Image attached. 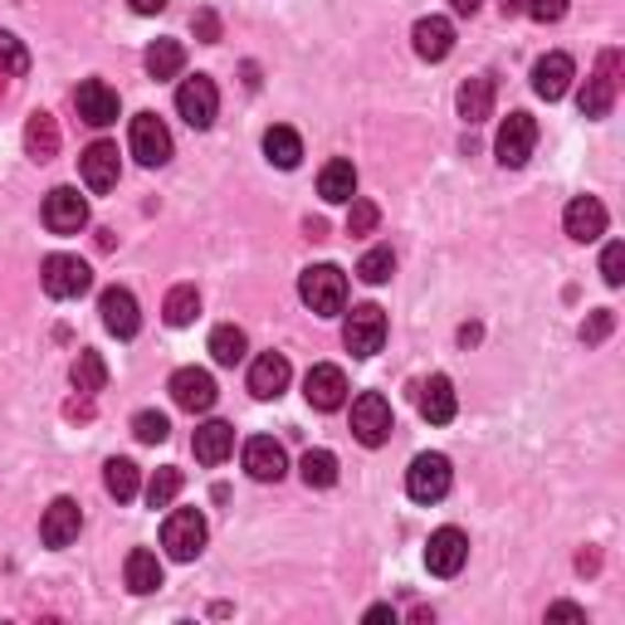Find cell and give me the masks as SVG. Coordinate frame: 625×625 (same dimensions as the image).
<instances>
[{
  "mask_svg": "<svg viewBox=\"0 0 625 625\" xmlns=\"http://www.w3.org/2000/svg\"><path fill=\"white\" fill-rule=\"evenodd\" d=\"M299 299L309 303L317 317L343 313V309H347V274H343L337 265H313V269H303V279H299Z\"/></svg>",
  "mask_w": 625,
  "mask_h": 625,
  "instance_id": "obj_1",
  "label": "cell"
},
{
  "mask_svg": "<svg viewBox=\"0 0 625 625\" xmlns=\"http://www.w3.org/2000/svg\"><path fill=\"white\" fill-rule=\"evenodd\" d=\"M616 94H621V50H606L596 60V74L576 94V108H582V118H606L616 108Z\"/></svg>",
  "mask_w": 625,
  "mask_h": 625,
  "instance_id": "obj_2",
  "label": "cell"
},
{
  "mask_svg": "<svg viewBox=\"0 0 625 625\" xmlns=\"http://www.w3.org/2000/svg\"><path fill=\"white\" fill-rule=\"evenodd\" d=\"M396 420H391V401H386L381 391H362L357 401H352V435L362 440L367 450H377L391 440Z\"/></svg>",
  "mask_w": 625,
  "mask_h": 625,
  "instance_id": "obj_3",
  "label": "cell"
},
{
  "mask_svg": "<svg viewBox=\"0 0 625 625\" xmlns=\"http://www.w3.org/2000/svg\"><path fill=\"white\" fill-rule=\"evenodd\" d=\"M162 548L172 562H196L201 548H206V518H201L196 508H176V514L162 522Z\"/></svg>",
  "mask_w": 625,
  "mask_h": 625,
  "instance_id": "obj_4",
  "label": "cell"
},
{
  "mask_svg": "<svg viewBox=\"0 0 625 625\" xmlns=\"http://www.w3.org/2000/svg\"><path fill=\"white\" fill-rule=\"evenodd\" d=\"M40 283H44L50 299H78V293L94 289V269H88L78 255H50L40 265Z\"/></svg>",
  "mask_w": 625,
  "mask_h": 625,
  "instance_id": "obj_5",
  "label": "cell"
},
{
  "mask_svg": "<svg viewBox=\"0 0 625 625\" xmlns=\"http://www.w3.org/2000/svg\"><path fill=\"white\" fill-rule=\"evenodd\" d=\"M532 147H538V118L532 112H508L504 128H498V166H508V172H518V166H528Z\"/></svg>",
  "mask_w": 625,
  "mask_h": 625,
  "instance_id": "obj_6",
  "label": "cell"
},
{
  "mask_svg": "<svg viewBox=\"0 0 625 625\" xmlns=\"http://www.w3.org/2000/svg\"><path fill=\"white\" fill-rule=\"evenodd\" d=\"M450 479H454V470L445 454H416L411 470H406V494L416 504H440L450 494Z\"/></svg>",
  "mask_w": 625,
  "mask_h": 625,
  "instance_id": "obj_7",
  "label": "cell"
},
{
  "mask_svg": "<svg viewBox=\"0 0 625 625\" xmlns=\"http://www.w3.org/2000/svg\"><path fill=\"white\" fill-rule=\"evenodd\" d=\"M343 343H347L352 357H377V352L386 347V313L377 309V303H362V309L347 313Z\"/></svg>",
  "mask_w": 625,
  "mask_h": 625,
  "instance_id": "obj_8",
  "label": "cell"
},
{
  "mask_svg": "<svg viewBox=\"0 0 625 625\" xmlns=\"http://www.w3.org/2000/svg\"><path fill=\"white\" fill-rule=\"evenodd\" d=\"M176 112L191 122L196 132H206L215 122V112H220V94H215V78L196 74V78H181L176 88Z\"/></svg>",
  "mask_w": 625,
  "mask_h": 625,
  "instance_id": "obj_9",
  "label": "cell"
},
{
  "mask_svg": "<svg viewBox=\"0 0 625 625\" xmlns=\"http://www.w3.org/2000/svg\"><path fill=\"white\" fill-rule=\"evenodd\" d=\"M132 157H138L142 166H166L172 162V132H166V122L157 118V112H138L132 118Z\"/></svg>",
  "mask_w": 625,
  "mask_h": 625,
  "instance_id": "obj_10",
  "label": "cell"
},
{
  "mask_svg": "<svg viewBox=\"0 0 625 625\" xmlns=\"http://www.w3.org/2000/svg\"><path fill=\"white\" fill-rule=\"evenodd\" d=\"M44 225H50L54 235H78L88 225V201L78 196L74 186H54L50 196H44Z\"/></svg>",
  "mask_w": 625,
  "mask_h": 625,
  "instance_id": "obj_11",
  "label": "cell"
},
{
  "mask_svg": "<svg viewBox=\"0 0 625 625\" xmlns=\"http://www.w3.org/2000/svg\"><path fill=\"white\" fill-rule=\"evenodd\" d=\"M470 562V538H464L460 528H440L430 532L425 542V567L435 576H460V567Z\"/></svg>",
  "mask_w": 625,
  "mask_h": 625,
  "instance_id": "obj_12",
  "label": "cell"
},
{
  "mask_svg": "<svg viewBox=\"0 0 625 625\" xmlns=\"http://www.w3.org/2000/svg\"><path fill=\"white\" fill-rule=\"evenodd\" d=\"M74 108H78V118H84L88 128H108V122H118V94H112L104 78H84V84L74 88Z\"/></svg>",
  "mask_w": 625,
  "mask_h": 625,
  "instance_id": "obj_13",
  "label": "cell"
},
{
  "mask_svg": "<svg viewBox=\"0 0 625 625\" xmlns=\"http://www.w3.org/2000/svg\"><path fill=\"white\" fill-rule=\"evenodd\" d=\"M303 396H309L313 411H337V406L347 401V377H343V367H333V362H317L309 377H303Z\"/></svg>",
  "mask_w": 625,
  "mask_h": 625,
  "instance_id": "obj_14",
  "label": "cell"
},
{
  "mask_svg": "<svg viewBox=\"0 0 625 625\" xmlns=\"http://www.w3.org/2000/svg\"><path fill=\"white\" fill-rule=\"evenodd\" d=\"M172 401L181 406V411H191V416L211 411V406H215V377L206 367H181L172 377Z\"/></svg>",
  "mask_w": 625,
  "mask_h": 625,
  "instance_id": "obj_15",
  "label": "cell"
},
{
  "mask_svg": "<svg viewBox=\"0 0 625 625\" xmlns=\"http://www.w3.org/2000/svg\"><path fill=\"white\" fill-rule=\"evenodd\" d=\"M78 172H84V186L98 191V196H104V191H112V186H118V176H122L118 147H112V142H94L84 157H78Z\"/></svg>",
  "mask_w": 625,
  "mask_h": 625,
  "instance_id": "obj_16",
  "label": "cell"
},
{
  "mask_svg": "<svg viewBox=\"0 0 625 625\" xmlns=\"http://www.w3.org/2000/svg\"><path fill=\"white\" fill-rule=\"evenodd\" d=\"M245 470H249V479H259V484H279L283 474H289V454H283L279 440L255 435L245 445Z\"/></svg>",
  "mask_w": 625,
  "mask_h": 625,
  "instance_id": "obj_17",
  "label": "cell"
},
{
  "mask_svg": "<svg viewBox=\"0 0 625 625\" xmlns=\"http://www.w3.org/2000/svg\"><path fill=\"white\" fill-rule=\"evenodd\" d=\"M78 528H84V514H78L74 498H54V504L44 508V518H40L44 548H69V542L78 538Z\"/></svg>",
  "mask_w": 625,
  "mask_h": 625,
  "instance_id": "obj_18",
  "label": "cell"
},
{
  "mask_svg": "<svg viewBox=\"0 0 625 625\" xmlns=\"http://www.w3.org/2000/svg\"><path fill=\"white\" fill-rule=\"evenodd\" d=\"M98 313H104V327H108L112 337H138L142 313H138V299H132V289H104V299H98Z\"/></svg>",
  "mask_w": 625,
  "mask_h": 625,
  "instance_id": "obj_19",
  "label": "cell"
},
{
  "mask_svg": "<svg viewBox=\"0 0 625 625\" xmlns=\"http://www.w3.org/2000/svg\"><path fill=\"white\" fill-rule=\"evenodd\" d=\"M289 357L283 352H265V357H255V367H249V391L259 396V401H279L283 391H289Z\"/></svg>",
  "mask_w": 625,
  "mask_h": 625,
  "instance_id": "obj_20",
  "label": "cell"
},
{
  "mask_svg": "<svg viewBox=\"0 0 625 625\" xmlns=\"http://www.w3.org/2000/svg\"><path fill=\"white\" fill-rule=\"evenodd\" d=\"M572 78H576V64L567 60V54H542V60L532 64V94L557 104V98L572 88Z\"/></svg>",
  "mask_w": 625,
  "mask_h": 625,
  "instance_id": "obj_21",
  "label": "cell"
},
{
  "mask_svg": "<svg viewBox=\"0 0 625 625\" xmlns=\"http://www.w3.org/2000/svg\"><path fill=\"white\" fill-rule=\"evenodd\" d=\"M411 44L425 64H440V60H450V50H454V25L445 15H425V20H416Z\"/></svg>",
  "mask_w": 625,
  "mask_h": 625,
  "instance_id": "obj_22",
  "label": "cell"
},
{
  "mask_svg": "<svg viewBox=\"0 0 625 625\" xmlns=\"http://www.w3.org/2000/svg\"><path fill=\"white\" fill-rule=\"evenodd\" d=\"M562 225H567V235H572L576 245H591V240L606 235V206H601L596 196H576L572 206H567Z\"/></svg>",
  "mask_w": 625,
  "mask_h": 625,
  "instance_id": "obj_23",
  "label": "cell"
},
{
  "mask_svg": "<svg viewBox=\"0 0 625 625\" xmlns=\"http://www.w3.org/2000/svg\"><path fill=\"white\" fill-rule=\"evenodd\" d=\"M416 406H420V416H425L430 425H450L454 411H460V401H454V381H450V377H430V381H420Z\"/></svg>",
  "mask_w": 625,
  "mask_h": 625,
  "instance_id": "obj_24",
  "label": "cell"
},
{
  "mask_svg": "<svg viewBox=\"0 0 625 625\" xmlns=\"http://www.w3.org/2000/svg\"><path fill=\"white\" fill-rule=\"evenodd\" d=\"M317 196H323L327 206H347V201L357 196V166H352L347 157H333V162L317 172Z\"/></svg>",
  "mask_w": 625,
  "mask_h": 625,
  "instance_id": "obj_25",
  "label": "cell"
},
{
  "mask_svg": "<svg viewBox=\"0 0 625 625\" xmlns=\"http://www.w3.org/2000/svg\"><path fill=\"white\" fill-rule=\"evenodd\" d=\"M191 450H196L201 464H225L235 454V425H225V420H206V425L196 430V440H191Z\"/></svg>",
  "mask_w": 625,
  "mask_h": 625,
  "instance_id": "obj_26",
  "label": "cell"
},
{
  "mask_svg": "<svg viewBox=\"0 0 625 625\" xmlns=\"http://www.w3.org/2000/svg\"><path fill=\"white\" fill-rule=\"evenodd\" d=\"M460 118L470 122H488L494 118V78H484V74H474V78H464L460 84Z\"/></svg>",
  "mask_w": 625,
  "mask_h": 625,
  "instance_id": "obj_27",
  "label": "cell"
},
{
  "mask_svg": "<svg viewBox=\"0 0 625 625\" xmlns=\"http://www.w3.org/2000/svg\"><path fill=\"white\" fill-rule=\"evenodd\" d=\"M25 152L35 157V162H54V157H60V122H54L50 112H30V122H25Z\"/></svg>",
  "mask_w": 625,
  "mask_h": 625,
  "instance_id": "obj_28",
  "label": "cell"
},
{
  "mask_svg": "<svg viewBox=\"0 0 625 625\" xmlns=\"http://www.w3.org/2000/svg\"><path fill=\"white\" fill-rule=\"evenodd\" d=\"M157 586H162V562H157V552L132 548V552H128V591H138V596H152Z\"/></svg>",
  "mask_w": 625,
  "mask_h": 625,
  "instance_id": "obj_29",
  "label": "cell"
},
{
  "mask_svg": "<svg viewBox=\"0 0 625 625\" xmlns=\"http://www.w3.org/2000/svg\"><path fill=\"white\" fill-rule=\"evenodd\" d=\"M265 157L279 166V172H293V166L303 162V142L293 128H269L265 132Z\"/></svg>",
  "mask_w": 625,
  "mask_h": 625,
  "instance_id": "obj_30",
  "label": "cell"
},
{
  "mask_svg": "<svg viewBox=\"0 0 625 625\" xmlns=\"http://www.w3.org/2000/svg\"><path fill=\"white\" fill-rule=\"evenodd\" d=\"M147 74L162 84V78H176L181 74V64H186V50H181V40H157L152 50H147Z\"/></svg>",
  "mask_w": 625,
  "mask_h": 625,
  "instance_id": "obj_31",
  "label": "cell"
},
{
  "mask_svg": "<svg viewBox=\"0 0 625 625\" xmlns=\"http://www.w3.org/2000/svg\"><path fill=\"white\" fill-rule=\"evenodd\" d=\"M245 352H249L245 327L220 323V327H215V333H211V357L220 362V367H235V362H245Z\"/></svg>",
  "mask_w": 625,
  "mask_h": 625,
  "instance_id": "obj_32",
  "label": "cell"
},
{
  "mask_svg": "<svg viewBox=\"0 0 625 625\" xmlns=\"http://www.w3.org/2000/svg\"><path fill=\"white\" fill-rule=\"evenodd\" d=\"M104 484H108V494L118 498V504H132V498H138V488H142L138 464H132V460H108L104 464Z\"/></svg>",
  "mask_w": 625,
  "mask_h": 625,
  "instance_id": "obj_33",
  "label": "cell"
},
{
  "mask_svg": "<svg viewBox=\"0 0 625 625\" xmlns=\"http://www.w3.org/2000/svg\"><path fill=\"white\" fill-rule=\"evenodd\" d=\"M69 381H74V391H84V396L104 391V386H108V367H104V357H98V352H78V357H74V371H69Z\"/></svg>",
  "mask_w": 625,
  "mask_h": 625,
  "instance_id": "obj_34",
  "label": "cell"
},
{
  "mask_svg": "<svg viewBox=\"0 0 625 625\" xmlns=\"http://www.w3.org/2000/svg\"><path fill=\"white\" fill-rule=\"evenodd\" d=\"M166 323L172 327H191L196 323V313H201V293H196V283H176L172 293H166Z\"/></svg>",
  "mask_w": 625,
  "mask_h": 625,
  "instance_id": "obj_35",
  "label": "cell"
},
{
  "mask_svg": "<svg viewBox=\"0 0 625 625\" xmlns=\"http://www.w3.org/2000/svg\"><path fill=\"white\" fill-rule=\"evenodd\" d=\"M299 470H303V484L309 488H333L337 484V454L333 450H309Z\"/></svg>",
  "mask_w": 625,
  "mask_h": 625,
  "instance_id": "obj_36",
  "label": "cell"
},
{
  "mask_svg": "<svg viewBox=\"0 0 625 625\" xmlns=\"http://www.w3.org/2000/svg\"><path fill=\"white\" fill-rule=\"evenodd\" d=\"M176 494H181V470H172V464L147 479V504H152V508H172Z\"/></svg>",
  "mask_w": 625,
  "mask_h": 625,
  "instance_id": "obj_37",
  "label": "cell"
},
{
  "mask_svg": "<svg viewBox=\"0 0 625 625\" xmlns=\"http://www.w3.org/2000/svg\"><path fill=\"white\" fill-rule=\"evenodd\" d=\"M391 274H396V255H391L386 245L362 255V265H357V279H362V283H371V289H377V283H386Z\"/></svg>",
  "mask_w": 625,
  "mask_h": 625,
  "instance_id": "obj_38",
  "label": "cell"
},
{
  "mask_svg": "<svg viewBox=\"0 0 625 625\" xmlns=\"http://www.w3.org/2000/svg\"><path fill=\"white\" fill-rule=\"evenodd\" d=\"M132 435H138L142 445H162V440L172 435V420H166L162 411H138L132 416Z\"/></svg>",
  "mask_w": 625,
  "mask_h": 625,
  "instance_id": "obj_39",
  "label": "cell"
},
{
  "mask_svg": "<svg viewBox=\"0 0 625 625\" xmlns=\"http://www.w3.org/2000/svg\"><path fill=\"white\" fill-rule=\"evenodd\" d=\"M25 69H30L25 44H20L15 35H6V30H0V78H20Z\"/></svg>",
  "mask_w": 625,
  "mask_h": 625,
  "instance_id": "obj_40",
  "label": "cell"
},
{
  "mask_svg": "<svg viewBox=\"0 0 625 625\" xmlns=\"http://www.w3.org/2000/svg\"><path fill=\"white\" fill-rule=\"evenodd\" d=\"M381 225V211L371 201H357L352 196V211H347V235H371Z\"/></svg>",
  "mask_w": 625,
  "mask_h": 625,
  "instance_id": "obj_41",
  "label": "cell"
},
{
  "mask_svg": "<svg viewBox=\"0 0 625 625\" xmlns=\"http://www.w3.org/2000/svg\"><path fill=\"white\" fill-rule=\"evenodd\" d=\"M601 279L611 283V289H621L625 283V245H606V255H601Z\"/></svg>",
  "mask_w": 625,
  "mask_h": 625,
  "instance_id": "obj_42",
  "label": "cell"
},
{
  "mask_svg": "<svg viewBox=\"0 0 625 625\" xmlns=\"http://www.w3.org/2000/svg\"><path fill=\"white\" fill-rule=\"evenodd\" d=\"M567 6H572V0H522V10H528L538 25H557V20L567 15Z\"/></svg>",
  "mask_w": 625,
  "mask_h": 625,
  "instance_id": "obj_43",
  "label": "cell"
},
{
  "mask_svg": "<svg viewBox=\"0 0 625 625\" xmlns=\"http://www.w3.org/2000/svg\"><path fill=\"white\" fill-rule=\"evenodd\" d=\"M611 327H616V313H611V309H596V313H591L586 323H582V343H601Z\"/></svg>",
  "mask_w": 625,
  "mask_h": 625,
  "instance_id": "obj_44",
  "label": "cell"
},
{
  "mask_svg": "<svg viewBox=\"0 0 625 625\" xmlns=\"http://www.w3.org/2000/svg\"><path fill=\"white\" fill-rule=\"evenodd\" d=\"M64 416H69V420H94V396H84V391H78L74 401L64 406Z\"/></svg>",
  "mask_w": 625,
  "mask_h": 625,
  "instance_id": "obj_45",
  "label": "cell"
},
{
  "mask_svg": "<svg viewBox=\"0 0 625 625\" xmlns=\"http://www.w3.org/2000/svg\"><path fill=\"white\" fill-rule=\"evenodd\" d=\"M196 35L206 40V44H215V40H220V20H215L211 10H201V15H196Z\"/></svg>",
  "mask_w": 625,
  "mask_h": 625,
  "instance_id": "obj_46",
  "label": "cell"
},
{
  "mask_svg": "<svg viewBox=\"0 0 625 625\" xmlns=\"http://www.w3.org/2000/svg\"><path fill=\"white\" fill-rule=\"evenodd\" d=\"M548 621H586V611L572 601H557V606H548Z\"/></svg>",
  "mask_w": 625,
  "mask_h": 625,
  "instance_id": "obj_47",
  "label": "cell"
},
{
  "mask_svg": "<svg viewBox=\"0 0 625 625\" xmlns=\"http://www.w3.org/2000/svg\"><path fill=\"white\" fill-rule=\"evenodd\" d=\"M479 6H484V0H450L454 15H479Z\"/></svg>",
  "mask_w": 625,
  "mask_h": 625,
  "instance_id": "obj_48",
  "label": "cell"
},
{
  "mask_svg": "<svg viewBox=\"0 0 625 625\" xmlns=\"http://www.w3.org/2000/svg\"><path fill=\"white\" fill-rule=\"evenodd\" d=\"M132 10L138 15H157V10H166V0H132Z\"/></svg>",
  "mask_w": 625,
  "mask_h": 625,
  "instance_id": "obj_49",
  "label": "cell"
},
{
  "mask_svg": "<svg viewBox=\"0 0 625 625\" xmlns=\"http://www.w3.org/2000/svg\"><path fill=\"white\" fill-rule=\"evenodd\" d=\"M498 10H504V20H514L522 15V0H498Z\"/></svg>",
  "mask_w": 625,
  "mask_h": 625,
  "instance_id": "obj_50",
  "label": "cell"
},
{
  "mask_svg": "<svg viewBox=\"0 0 625 625\" xmlns=\"http://www.w3.org/2000/svg\"><path fill=\"white\" fill-rule=\"evenodd\" d=\"M367 621H396V611H391V606H371Z\"/></svg>",
  "mask_w": 625,
  "mask_h": 625,
  "instance_id": "obj_51",
  "label": "cell"
}]
</instances>
